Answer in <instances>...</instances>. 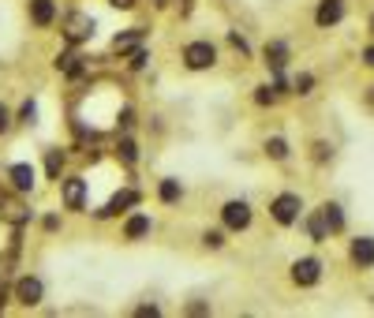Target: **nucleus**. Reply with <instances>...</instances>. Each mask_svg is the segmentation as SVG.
I'll return each mask as SVG.
<instances>
[{"mask_svg":"<svg viewBox=\"0 0 374 318\" xmlns=\"http://www.w3.org/2000/svg\"><path fill=\"white\" fill-rule=\"evenodd\" d=\"M109 4H113V8H124V12H127V8H135V0H109Z\"/></svg>","mask_w":374,"mask_h":318,"instance_id":"obj_32","label":"nucleus"},{"mask_svg":"<svg viewBox=\"0 0 374 318\" xmlns=\"http://www.w3.org/2000/svg\"><path fill=\"white\" fill-rule=\"evenodd\" d=\"M371 102H374V94H371Z\"/></svg>","mask_w":374,"mask_h":318,"instance_id":"obj_35","label":"nucleus"},{"mask_svg":"<svg viewBox=\"0 0 374 318\" xmlns=\"http://www.w3.org/2000/svg\"><path fill=\"white\" fill-rule=\"evenodd\" d=\"M45 229L57 232V229H60V217H53V214H49V217H45Z\"/></svg>","mask_w":374,"mask_h":318,"instance_id":"obj_30","label":"nucleus"},{"mask_svg":"<svg viewBox=\"0 0 374 318\" xmlns=\"http://www.w3.org/2000/svg\"><path fill=\"white\" fill-rule=\"evenodd\" d=\"M60 169H64V153L49 150V153H45V172H49V180H60Z\"/></svg>","mask_w":374,"mask_h":318,"instance_id":"obj_20","label":"nucleus"},{"mask_svg":"<svg viewBox=\"0 0 374 318\" xmlns=\"http://www.w3.org/2000/svg\"><path fill=\"white\" fill-rule=\"evenodd\" d=\"M299 210H303V198L292 195V191H285V195H277L270 203V214H273V221H277V225H296Z\"/></svg>","mask_w":374,"mask_h":318,"instance_id":"obj_1","label":"nucleus"},{"mask_svg":"<svg viewBox=\"0 0 374 318\" xmlns=\"http://www.w3.org/2000/svg\"><path fill=\"white\" fill-rule=\"evenodd\" d=\"M184 64L191 71H203V68H214L217 64V49L209 41H191L184 49Z\"/></svg>","mask_w":374,"mask_h":318,"instance_id":"obj_2","label":"nucleus"},{"mask_svg":"<svg viewBox=\"0 0 374 318\" xmlns=\"http://www.w3.org/2000/svg\"><path fill=\"white\" fill-rule=\"evenodd\" d=\"M139 203V191H120V195L113 198V203L105 206V210H97V217H109V214H120V210H127V206H135Z\"/></svg>","mask_w":374,"mask_h":318,"instance_id":"obj_13","label":"nucleus"},{"mask_svg":"<svg viewBox=\"0 0 374 318\" xmlns=\"http://www.w3.org/2000/svg\"><path fill=\"white\" fill-rule=\"evenodd\" d=\"M318 277H322V262L318 259H299L296 266H292V281H296V285H315Z\"/></svg>","mask_w":374,"mask_h":318,"instance_id":"obj_5","label":"nucleus"},{"mask_svg":"<svg viewBox=\"0 0 374 318\" xmlns=\"http://www.w3.org/2000/svg\"><path fill=\"white\" fill-rule=\"evenodd\" d=\"M326 153H330V147H326V142H318V147H315V158L326 161Z\"/></svg>","mask_w":374,"mask_h":318,"instance_id":"obj_31","label":"nucleus"},{"mask_svg":"<svg viewBox=\"0 0 374 318\" xmlns=\"http://www.w3.org/2000/svg\"><path fill=\"white\" fill-rule=\"evenodd\" d=\"M311 86H315V79L307 75V71H303V75H296V83H292V90H296V94H311Z\"/></svg>","mask_w":374,"mask_h":318,"instance_id":"obj_24","label":"nucleus"},{"mask_svg":"<svg viewBox=\"0 0 374 318\" xmlns=\"http://www.w3.org/2000/svg\"><path fill=\"white\" fill-rule=\"evenodd\" d=\"M64 38H68L71 45H79V41L94 38V19H90L86 12H71L68 19H64Z\"/></svg>","mask_w":374,"mask_h":318,"instance_id":"obj_3","label":"nucleus"},{"mask_svg":"<svg viewBox=\"0 0 374 318\" xmlns=\"http://www.w3.org/2000/svg\"><path fill=\"white\" fill-rule=\"evenodd\" d=\"M203 243H206V247H221L225 236H221V232H206V236H203Z\"/></svg>","mask_w":374,"mask_h":318,"instance_id":"obj_27","label":"nucleus"},{"mask_svg":"<svg viewBox=\"0 0 374 318\" xmlns=\"http://www.w3.org/2000/svg\"><path fill=\"white\" fill-rule=\"evenodd\" d=\"M8 127H12V116H8V109H4V105H0V135H4V131H8Z\"/></svg>","mask_w":374,"mask_h":318,"instance_id":"obj_29","label":"nucleus"},{"mask_svg":"<svg viewBox=\"0 0 374 318\" xmlns=\"http://www.w3.org/2000/svg\"><path fill=\"white\" fill-rule=\"evenodd\" d=\"M38 120V105L34 102H23V109H19V124H34Z\"/></svg>","mask_w":374,"mask_h":318,"instance_id":"obj_22","label":"nucleus"},{"mask_svg":"<svg viewBox=\"0 0 374 318\" xmlns=\"http://www.w3.org/2000/svg\"><path fill=\"white\" fill-rule=\"evenodd\" d=\"M322 217H326V225H330V232H341L344 229V214H341V206H337V203H326L322 206Z\"/></svg>","mask_w":374,"mask_h":318,"instance_id":"obj_18","label":"nucleus"},{"mask_svg":"<svg viewBox=\"0 0 374 318\" xmlns=\"http://www.w3.org/2000/svg\"><path fill=\"white\" fill-rule=\"evenodd\" d=\"M352 262H355V266H374V240H371V236L352 240Z\"/></svg>","mask_w":374,"mask_h":318,"instance_id":"obj_10","label":"nucleus"},{"mask_svg":"<svg viewBox=\"0 0 374 318\" xmlns=\"http://www.w3.org/2000/svg\"><path fill=\"white\" fill-rule=\"evenodd\" d=\"M83 203H86V184L79 176H71V180H64V206L68 210H83Z\"/></svg>","mask_w":374,"mask_h":318,"instance_id":"obj_7","label":"nucleus"},{"mask_svg":"<svg viewBox=\"0 0 374 318\" xmlns=\"http://www.w3.org/2000/svg\"><path fill=\"white\" fill-rule=\"evenodd\" d=\"M120 158L127 161V165H131V161H135V158H139V147H135V142H131V139H120Z\"/></svg>","mask_w":374,"mask_h":318,"instance_id":"obj_23","label":"nucleus"},{"mask_svg":"<svg viewBox=\"0 0 374 318\" xmlns=\"http://www.w3.org/2000/svg\"><path fill=\"white\" fill-rule=\"evenodd\" d=\"M146 60H150V53H146V49H135V53H131V68H135V71H142Z\"/></svg>","mask_w":374,"mask_h":318,"instance_id":"obj_26","label":"nucleus"},{"mask_svg":"<svg viewBox=\"0 0 374 318\" xmlns=\"http://www.w3.org/2000/svg\"><path fill=\"white\" fill-rule=\"evenodd\" d=\"M8 176H12L15 191H30V187H34V180H38L30 165H12V172H8Z\"/></svg>","mask_w":374,"mask_h":318,"instance_id":"obj_16","label":"nucleus"},{"mask_svg":"<svg viewBox=\"0 0 374 318\" xmlns=\"http://www.w3.org/2000/svg\"><path fill=\"white\" fill-rule=\"evenodd\" d=\"M273 97H277V94H273L270 86H259V90H254V102H259V105H273Z\"/></svg>","mask_w":374,"mask_h":318,"instance_id":"obj_25","label":"nucleus"},{"mask_svg":"<svg viewBox=\"0 0 374 318\" xmlns=\"http://www.w3.org/2000/svg\"><path fill=\"white\" fill-rule=\"evenodd\" d=\"M0 217H4L8 225H15V229H19V225L30 221V210H26L23 203H15V198H0Z\"/></svg>","mask_w":374,"mask_h":318,"instance_id":"obj_8","label":"nucleus"},{"mask_svg":"<svg viewBox=\"0 0 374 318\" xmlns=\"http://www.w3.org/2000/svg\"><path fill=\"white\" fill-rule=\"evenodd\" d=\"M158 195H161V203H176V198L184 195V187H180V180H161Z\"/></svg>","mask_w":374,"mask_h":318,"instance_id":"obj_19","label":"nucleus"},{"mask_svg":"<svg viewBox=\"0 0 374 318\" xmlns=\"http://www.w3.org/2000/svg\"><path fill=\"white\" fill-rule=\"evenodd\" d=\"M146 232H150V217H146V214L127 217V225H124V240H142Z\"/></svg>","mask_w":374,"mask_h":318,"instance_id":"obj_12","label":"nucleus"},{"mask_svg":"<svg viewBox=\"0 0 374 318\" xmlns=\"http://www.w3.org/2000/svg\"><path fill=\"white\" fill-rule=\"evenodd\" d=\"M307 232H311V240H315V243L330 240V225H326V217H322V210H318L315 217H307Z\"/></svg>","mask_w":374,"mask_h":318,"instance_id":"obj_17","label":"nucleus"},{"mask_svg":"<svg viewBox=\"0 0 374 318\" xmlns=\"http://www.w3.org/2000/svg\"><path fill=\"white\" fill-rule=\"evenodd\" d=\"M266 64H270L273 71L285 68V64H288V45H285V41H270V45H266Z\"/></svg>","mask_w":374,"mask_h":318,"instance_id":"obj_15","label":"nucleus"},{"mask_svg":"<svg viewBox=\"0 0 374 318\" xmlns=\"http://www.w3.org/2000/svg\"><path fill=\"white\" fill-rule=\"evenodd\" d=\"M30 19H34V26H49L57 19V4L53 0H30Z\"/></svg>","mask_w":374,"mask_h":318,"instance_id":"obj_11","label":"nucleus"},{"mask_svg":"<svg viewBox=\"0 0 374 318\" xmlns=\"http://www.w3.org/2000/svg\"><path fill=\"white\" fill-rule=\"evenodd\" d=\"M266 153L273 161H285L288 158V142L285 139H266Z\"/></svg>","mask_w":374,"mask_h":318,"instance_id":"obj_21","label":"nucleus"},{"mask_svg":"<svg viewBox=\"0 0 374 318\" xmlns=\"http://www.w3.org/2000/svg\"><path fill=\"white\" fill-rule=\"evenodd\" d=\"M139 41H142L139 26H135V30H127V34H116V38H113V53H135V49H139Z\"/></svg>","mask_w":374,"mask_h":318,"instance_id":"obj_14","label":"nucleus"},{"mask_svg":"<svg viewBox=\"0 0 374 318\" xmlns=\"http://www.w3.org/2000/svg\"><path fill=\"white\" fill-rule=\"evenodd\" d=\"M371 30H374V15H371Z\"/></svg>","mask_w":374,"mask_h":318,"instance_id":"obj_34","label":"nucleus"},{"mask_svg":"<svg viewBox=\"0 0 374 318\" xmlns=\"http://www.w3.org/2000/svg\"><path fill=\"white\" fill-rule=\"evenodd\" d=\"M341 19H344V0H322L318 4V12H315L318 26H337Z\"/></svg>","mask_w":374,"mask_h":318,"instance_id":"obj_6","label":"nucleus"},{"mask_svg":"<svg viewBox=\"0 0 374 318\" xmlns=\"http://www.w3.org/2000/svg\"><path fill=\"white\" fill-rule=\"evenodd\" d=\"M363 60H367L371 68H374V45H367V49H363Z\"/></svg>","mask_w":374,"mask_h":318,"instance_id":"obj_33","label":"nucleus"},{"mask_svg":"<svg viewBox=\"0 0 374 318\" xmlns=\"http://www.w3.org/2000/svg\"><path fill=\"white\" fill-rule=\"evenodd\" d=\"M229 41H232V45H236V49H240V53H243V57H247V53H251V49H247V41H243V38H240V34H236V30L229 34Z\"/></svg>","mask_w":374,"mask_h":318,"instance_id":"obj_28","label":"nucleus"},{"mask_svg":"<svg viewBox=\"0 0 374 318\" xmlns=\"http://www.w3.org/2000/svg\"><path fill=\"white\" fill-rule=\"evenodd\" d=\"M221 217H225V225H229L232 232H243L251 225V206L243 203V198H232V203H225Z\"/></svg>","mask_w":374,"mask_h":318,"instance_id":"obj_4","label":"nucleus"},{"mask_svg":"<svg viewBox=\"0 0 374 318\" xmlns=\"http://www.w3.org/2000/svg\"><path fill=\"white\" fill-rule=\"evenodd\" d=\"M15 296H19V303H26V307L41 303V281L38 277H23L19 285H15Z\"/></svg>","mask_w":374,"mask_h":318,"instance_id":"obj_9","label":"nucleus"}]
</instances>
